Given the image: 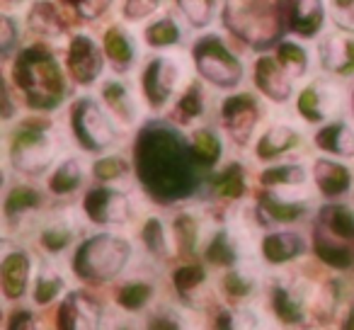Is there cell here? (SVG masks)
Instances as JSON below:
<instances>
[{
  "instance_id": "cell-1",
  "label": "cell",
  "mask_w": 354,
  "mask_h": 330,
  "mask_svg": "<svg viewBox=\"0 0 354 330\" xmlns=\"http://www.w3.org/2000/svg\"><path fill=\"white\" fill-rule=\"evenodd\" d=\"M133 163L143 190L160 202L185 199L199 187L202 168L194 161L192 143L172 124H146L136 136Z\"/></svg>"
},
{
  "instance_id": "cell-2",
  "label": "cell",
  "mask_w": 354,
  "mask_h": 330,
  "mask_svg": "<svg viewBox=\"0 0 354 330\" xmlns=\"http://www.w3.org/2000/svg\"><path fill=\"white\" fill-rule=\"evenodd\" d=\"M12 80L22 98L35 109H56L66 98V75L61 61L46 46L20 51L12 68Z\"/></svg>"
},
{
  "instance_id": "cell-3",
  "label": "cell",
  "mask_w": 354,
  "mask_h": 330,
  "mask_svg": "<svg viewBox=\"0 0 354 330\" xmlns=\"http://www.w3.org/2000/svg\"><path fill=\"white\" fill-rule=\"evenodd\" d=\"M133 250L129 241L114 233H97L85 238L73 255V272L88 284L114 282L131 260Z\"/></svg>"
},
{
  "instance_id": "cell-4",
  "label": "cell",
  "mask_w": 354,
  "mask_h": 330,
  "mask_svg": "<svg viewBox=\"0 0 354 330\" xmlns=\"http://www.w3.org/2000/svg\"><path fill=\"white\" fill-rule=\"evenodd\" d=\"M223 25L255 49H267L281 32L279 0H226Z\"/></svg>"
},
{
  "instance_id": "cell-5",
  "label": "cell",
  "mask_w": 354,
  "mask_h": 330,
  "mask_svg": "<svg viewBox=\"0 0 354 330\" xmlns=\"http://www.w3.org/2000/svg\"><path fill=\"white\" fill-rule=\"evenodd\" d=\"M117 127L119 124L107 112L102 100L97 102L95 98H78L71 104V131L83 151H109L117 143Z\"/></svg>"
},
{
  "instance_id": "cell-6",
  "label": "cell",
  "mask_w": 354,
  "mask_h": 330,
  "mask_svg": "<svg viewBox=\"0 0 354 330\" xmlns=\"http://www.w3.org/2000/svg\"><path fill=\"white\" fill-rule=\"evenodd\" d=\"M59 138L51 129L20 127L10 141V163L22 175H44L59 158Z\"/></svg>"
},
{
  "instance_id": "cell-7",
  "label": "cell",
  "mask_w": 354,
  "mask_h": 330,
  "mask_svg": "<svg viewBox=\"0 0 354 330\" xmlns=\"http://www.w3.org/2000/svg\"><path fill=\"white\" fill-rule=\"evenodd\" d=\"M192 59L199 75L218 90H233L243 80V64L216 35H204L194 42Z\"/></svg>"
},
{
  "instance_id": "cell-8",
  "label": "cell",
  "mask_w": 354,
  "mask_h": 330,
  "mask_svg": "<svg viewBox=\"0 0 354 330\" xmlns=\"http://www.w3.org/2000/svg\"><path fill=\"white\" fill-rule=\"evenodd\" d=\"M185 64L177 56H153L141 73V90L151 109H162L183 93Z\"/></svg>"
},
{
  "instance_id": "cell-9",
  "label": "cell",
  "mask_w": 354,
  "mask_h": 330,
  "mask_svg": "<svg viewBox=\"0 0 354 330\" xmlns=\"http://www.w3.org/2000/svg\"><path fill=\"white\" fill-rule=\"evenodd\" d=\"M313 284L301 277H281L272 282L270 304L274 315L286 325H299L310 315V299H313Z\"/></svg>"
},
{
  "instance_id": "cell-10",
  "label": "cell",
  "mask_w": 354,
  "mask_h": 330,
  "mask_svg": "<svg viewBox=\"0 0 354 330\" xmlns=\"http://www.w3.org/2000/svg\"><path fill=\"white\" fill-rule=\"evenodd\" d=\"M310 173L299 163H281L262 173V185L270 197L289 204L310 202Z\"/></svg>"
},
{
  "instance_id": "cell-11",
  "label": "cell",
  "mask_w": 354,
  "mask_h": 330,
  "mask_svg": "<svg viewBox=\"0 0 354 330\" xmlns=\"http://www.w3.org/2000/svg\"><path fill=\"white\" fill-rule=\"evenodd\" d=\"M262 119V104L252 93H236L221 104V127L233 143L248 146Z\"/></svg>"
},
{
  "instance_id": "cell-12",
  "label": "cell",
  "mask_w": 354,
  "mask_h": 330,
  "mask_svg": "<svg viewBox=\"0 0 354 330\" xmlns=\"http://www.w3.org/2000/svg\"><path fill=\"white\" fill-rule=\"evenodd\" d=\"M83 212L97 226H124L133 217L129 194L119 187H109V185H100L85 194Z\"/></svg>"
},
{
  "instance_id": "cell-13",
  "label": "cell",
  "mask_w": 354,
  "mask_h": 330,
  "mask_svg": "<svg viewBox=\"0 0 354 330\" xmlns=\"http://www.w3.org/2000/svg\"><path fill=\"white\" fill-rule=\"evenodd\" d=\"M296 109L308 124H323L342 109V90L333 80L315 78L301 90Z\"/></svg>"
},
{
  "instance_id": "cell-14",
  "label": "cell",
  "mask_w": 354,
  "mask_h": 330,
  "mask_svg": "<svg viewBox=\"0 0 354 330\" xmlns=\"http://www.w3.org/2000/svg\"><path fill=\"white\" fill-rule=\"evenodd\" d=\"M104 56L107 54H102L97 42H95L90 35H75L68 44V59H66L75 83L93 85L95 80L102 75Z\"/></svg>"
},
{
  "instance_id": "cell-15",
  "label": "cell",
  "mask_w": 354,
  "mask_h": 330,
  "mask_svg": "<svg viewBox=\"0 0 354 330\" xmlns=\"http://www.w3.org/2000/svg\"><path fill=\"white\" fill-rule=\"evenodd\" d=\"M100 320H102V311H100L97 301L85 294V291H71V294L61 301L59 313H56L59 328H66V330L97 328Z\"/></svg>"
},
{
  "instance_id": "cell-16",
  "label": "cell",
  "mask_w": 354,
  "mask_h": 330,
  "mask_svg": "<svg viewBox=\"0 0 354 330\" xmlns=\"http://www.w3.org/2000/svg\"><path fill=\"white\" fill-rule=\"evenodd\" d=\"M252 80H255V88L260 90L265 98H270L272 102H286L291 98V85L294 78L281 68V64L277 61V56L262 54L255 61V71H252Z\"/></svg>"
},
{
  "instance_id": "cell-17",
  "label": "cell",
  "mask_w": 354,
  "mask_h": 330,
  "mask_svg": "<svg viewBox=\"0 0 354 330\" xmlns=\"http://www.w3.org/2000/svg\"><path fill=\"white\" fill-rule=\"evenodd\" d=\"M100 100L104 102L107 112L112 114V119L119 124V129H133L138 122V100L133 98L131 88L122 80L112 78V80H104L102 83V90H100Z\"/></svg>"
},
{
  "instance_id": "cell-18",
  "label": "cell",
  "mask_w": 354,
  "mask_h": 330,
  "mask_svg": "<svg viewBox=\"0 0 354 330\" xmlns=\"http://www.w3.org/2000/svg\"><path fill=\"white\" fill-rule=\"evenodd\" d=\"M318 59L328 73L342 75V78L354 75V37L342 32L323 37L318 44Z\"/></svg>"
},
{
  "instance_id": "cell-19",
  "label": "cell",
  "mask_w": 354,
  "mask_h": 330,
  "mask_svg": "<svg viewBox=\"0 0 354 330\" xmlns=\"http://www.w3.org/2000/svg\"><path fill=\"white\" fill-rule=\"evenodd\" d=\"M325 10L323 0H289L286 8V22L289 30L301 39H315L325 27Z\"/></svg>"
},
{
  "instance_id": "cell-20",
  "label": "cell",
  "mask_w": 354,
  "mask_h": 330,
  "mask_svg": "<svg viewBox=\"0 0 354 330\" xmlns=\"http://www.w3.org/2000/svg\"><path fill=\"white\" fill-rule=\"evenodd\" d=\"M80 231V221L75 219L73 212H59L51 214L39 228V243L46 253L61 255L73 246L75 236Z\"/></svg>"
},
{
  "instance_id": "cell-21",
  "label": "cell",
  "mask_w": 354,
  "mask_h": 330,
  "mask_svg": "<svg viewBox=\"0 0 354 330\" xmlns=\"http://www.w3.org/2000/svg\"><path fill=\"white\" fill-rule=\"evenodd\" d=\"M310 178L318 192L323 197L337 199L352 190V170L344 163L330 161V158H315L313 168H310Z\"/></svg>"
},
{
  "instance_id": "cell-22",
  "label": "cell",
  "mask_w": 354,
  "mask_h": 330,
  "mask_svg": "<svg viewBox=\"0 0 354 330\" xmlns=\"http://www.w3.org/2000/svg\"><path fill=\"white\" fill-rule=\"evenodd\" d=\"M306 238L299 231L291 228H281V231H272L262 238L260 250L270 265H286V262L296 260L306 253Z\"/></svg>"
},
{
  "instance_id": "cell-23",
  "label": "cell",
  "mask_w": 354,
  "mask_h": 330,
  "mask_svg": "<svg viewBox=\"0 0 354 330\" xmlns=\"http://www.w3.org/2000/svg\"><path fill=\"white\" fill-rule=\"evenodd\" d=\"M0 279L8 299H22L32 282V260L25 250H8L0 265Z\"/></svg>"
},
{
  "instance_id": "cell-24",
  "label": "cell",
  "mask_w": 354,
  "mask_h": 330,
  "mask_svg": "<svg viewBox=\"0 0 354 330\" xmlns=\"http://www.w3.org/2000/svg\"><path fill=\"white\" fill-rule=\"evenodd\" d=\"M104 54L117 73H129L138 61V42L129 30L114 25L104 32Z\"/></svg>"
},
{
  "instance_id": "cell-25",
  "label": "cell",
  "mask_w": 354,
  "mask_h": 330,
  "mask_svg": "<svg viewBox=\"0 0 354 330\" xmlns=\"http://www.w3.org/2000/svg\"><path fill=\"white\" fill-rule=\"evenodd\" d=\"M299 143H301L299 129H296L294 124L279 122V124H272V127L262 134L255 151L260 161H277V158L296 151Z\"/></svg>"
},
{
  "instance_id": "cell-26",
  "label": "cell",
  "mask_w": 354,
  "mask_h": 330,
  "mask_svg": "<svg viewBox=\"0 0 354 330\" xmlns=\"http://www.w3.org/2000/svg\"><path fill=\"white\" fill-rule=\"evenodd\" d=\"M41 194L39 190H35L32 185H15L10 192L6 194V221L8 226H22L30 219H35V214L41 207Z\"/></svg>"
},
{
  "instance_id": "cell-27",
  "label": "cell",
  "mask_w": 354,
  "mask_h": 330,
  "mask_svg": "<svg viewBox=\"0 0 354 330\" xmlns=\"http://www.w3.org/2000/svg\"><path fill=\"white\" fill-rule=\"evenodd\" d=\"M315 146L342 161H354V129L344 122H330L315 134Z\"/></svg>"
},
{
  "instance_id": "cell-28",
  "label": "cell",
  "mask_w": 354,
  "mask_h": 330,
  "mask_svg": "<svg viewBox=\"0 0 354 330\" xmlns=\"http://www.w3.org/2000/svg\"><path fill=\"white\" fill-rule=\"evenodd\" d=\"M260 282V270H257L255 260H243L238 265L228 267V272L223 275V289L231 299L248 301L250 296L257 294Z\"/></svg>"
},
{
  "instance_id": "cell-29",
  "label": "cell",
  "mask_w": 354,
  "mask_h": 330,
  "mask_svg": "<svg viewBox=\"0 0 354 330\" xmlns=\"http://www.w3.org/2000/svg\"><path fill=\"white\" fill-rule=\"evenodd\" d=\"M141 243L156 260H170L177 250V241L172 226H167L162 219L151 217L141 228Z\"/></svg>"
},
{
  "instance_id": "cell-30",
  "label": "cell",
  "mask_w": 354,
  "mask_h": 330,
  "mask_svg": "<svg viewBox=\"0 0 354 330\" xmlns=\"http://www.w3.org/2000/svg\"><path fill=\"white\" fill-rule=\"evenodd\" d=\"M207 190L212 197H218V199H241L248 190L245 168H243L241 163H228L226 168L216 170V173L209 178Z\"/></svg>"
},
{
  "instance_id": "cell-31",
  "label": "cell",
  "mask_w": 354,
  "mask_h": 330,
  "mask_svg": "<svg viewBox=\"0 0 354 330\" xmlns=\"http://www.w3.org/2000/svg\"><path fill=\"white\" fill-rule=\"evenodd\" d=\"M313 250L325 265L335 267V270H347V267L354 265V253L344 246L342 238L333 236L328 233L323 226L315 228V236H313Z\"/></svg>"
},
{
  "instance_id": "cell-32",
  "label": "cell",
  "mask_w": 354,
  "mask_h": 330,
  "mask_svg": "<svg viewBox=\"0 0 354 330\" xmlns=\"http://www.w3.org/2000/svg\"><path fill=\"white\" fill-rule=\"evenodd\" d=\"M204 112H207V93H204L202 83H187L183 93L177 95L172 119L177 127H189L197 119H202Z\"/></svg>"
},
{
  "instance_id": "cell-33",
  "label": "cell",
  "mask_w": 354,
  "mask_h": 330,
  "mask_svg": "<svg viewBox=\"0 0 354 330\" xmlns=\"http://www.w3.org/2000/svg\"><path fill=\"white\" fill-rule=\"evenodd\" d=\"M189 143H192V153H194V161L197 165L204 170H214L221 161V153H223V146H221V138H218L216 131H212L209 127H202V129H194L192 136H189Z\"/></svg>"
},
{
  "instance_id": "cell-34",
  "label": "cell",
  "mask_w": 354,
  "mask_h": 330,
  "mask_svg": "<svg viewBox=\"0 0 354 330\" xmlns=\"http://www.w3.org/2000/svg\"><path fill=\"white\" fill-rule=\"evenodd\" d=\"M172 284H175L180 299L187 304H199L202 294L207 291V270L202 265H183L172 272Z\"/></svg>"
},
{
  "instance_id": "cell-35",
  "label": "cell",
  "mask_w": 354,
  "mask_h": 330,
  "mask_svg": "<svg viewBox=\"0 0 354 330\" xmlns=\"http://www.w3.org/2000/svg\"><path fill=\"white\" fill-rule=\"evenodd\" d=\"M185 39L183 25L175 20L172 15H165L160 20L151 22V25L143 30V42H146L151 49H172V46H180Z\"/></svg>"
},
{
  "instance_id": "cell-36",
  "label": "cell",
  "mask_w": 354,
  "mask_h": 330,
  "mask_svg": "<svg viewBox=\"0 0 354 330\" xmlns=\"http://www.w3.org/2000/svg\"><path fill=\"white\" fill-rule=\"evenodd\" d=\"M66 289V279L59 270L51 265H41L32 279V299L37 306H49L59 299V294Z\"/></svg>"
},
{
  "instance_id": "cell-37",
  "label": "cell",
  "mask_w": 354,
  "mask_h": 330,
  "mask_svg": "<svg viewBox=\"0 0 354 330\" xmlns=\"http://www.w3.org/2000/svg\"><path fill=\"white\" fill-rule=\"evenodd\" d=\"M27 25H30L32 32L44 37H61L64 35V22H61V15L56 10L54 3L49 0H37L35 6L27 12Z\"/></svg>"
},
{
  "instance_id": "cell-38",
  "label": "cell",
  "mask_w": 354,
  "mask_h": 330,
  "mask_svg": "<svg viewBox=\"0 0 354 330\" xmlns=\"http://www.w3.org/2000/svg\"><path fill=\"white\" fill-rule=\"evenodd\" d=\"M85 183V168L78 158H66L64 163H59L49 180V190L59 197H66V194L80 190Z\"/></svg>"
},
{
  "instance_id": "cell-39",
  "label": "cell",
  "mask_w": 354,
  "mask_h": 330,
  "mask_svg": "<svg viewBox=\"0 0 354 330\" xmlns=\"http://www.w3.org/2000/svg\"><path fill=\"white\" fill-rule=\"evenodd\" d=\"M318 226H323L325 231L342 238V241H352L354 238V212L347 207V204H328V207L320 209Z\"/></svg>"
},
{
  "instance_id": "cell-40",
  "label": "cell",
  "mask_w": 354,
  "mask_h": 330,
  "mask_svg": "<svg viewBox=\"0 0 354 330\" xmlns=\"http://www.w3.org/2000/svg\"><path fill=\"white\" fill-rule=\"evenodd\" d=\"M153 296H156V286L143 279H129L124 284H119L117 291H114V299H117L119 309L131 311V313L146 309L153 301Z\"/></svg>"
},
{
  "instance_id": "cell-41",
  "label": "cell",
  "mask_w": 354,
  "mask_h": 330,
  "mask_svg": "<svg viewBox=\"0 0 354 330\" xmlns=\"http://www.w3.org/2000/svg\"><path fill=\"white\" fill-rule=\"evenodd\" d=\"M274 56L281 64V68H284L294 80L306 78V73H308V68H310V56H308V51L299 44V42H291V39L281 42V44L277 46Z\"/></svg>"
},
{
  "instance_id": "cell-42",
  "label": "cell",
  "mask_w": 354,
  "mask_h": 330,
  "mask_svg": "<svg viewBox=\"0 0 354 330\" xmlns=\"http://www.w3.org/2000/svg\"><path fill=\"white\" fill-rule=\"evenodd\" d=\"M199 231H202V223L194 214L183 212L177 214L175 221H172V233H175L177 248L185 253H194L199 243Z\"/></svg>"
},
{
  "instance_id": "cell-43",
  "label": "cell",
  "mask_w": 354,
  "mask_h": 330,
  "mask_svg": "<svg viewBox=\"0 0 354 330\" xmlns=\"http://www.w3.org/2000/svg\"><path fill=\"white\" fill-rule=\"evenodd\" d=\"M177 10L185 20L197 30H204L214 22V10H216V0H175Z\"/></svg>"
},
{
  "instance_id": "cell-44",
  "label": "cell",
  "mask_w": 354,
  "mask_h": 330,
  "mask_svg": "<svg viewBox=\"0 0 354 330\" xmlns=\"http://www.w3.org/2000/svg\"><path fill=\"white\" fill-rule=\"evenodd\" d=\"M339 306V282H328L313 291L310 299V315L318 320H330Z\"/></svg>"
},
{
  "instance_id": "cell-45",
  "label": "cell",
  "mask_w": 354,
  "mask_h": 330,
  "mask_svg": "<svg viewBox=\"0 0 354 330\" xmlns=\"http://www.w3.org/2000/svg\"><path fill=\"white\" fill-rule=\"evenodd\" d=\"M93 175H95V180H100L102 185L122 183V180L129 178V163L119 156L100 158V161L93 165Z\"/></svg>"
},
{
  "instance_id": "cell-46",
  "label": "cell",
  "mask_w": 354,
  "mask_h": 330,
  "mask_svg": "<svg viewBox=\"0 0 354 330\" xmlns=\"http://www.w3.org/2000/svg\"><path fill=\"white\" fill-rule=\"evenodd\" d=\"M162 0H124V20L143 22L160 10Z\"/></svg>"
},
{
  "instance_id": "cell-47",
  "label": "cell",
  "mask_w": 354,
  "mask_h": 330,
  "mask_svg": "<svg viewBox=\"0 0 354 330\" xmlns=\"http://www.w3.org/2000/svg\"><path fill=\"white\" fill-rule=\"evenodd\" d=\"M64 3L83 20H97L112 6V0H64Z\"/></svg>"
},
{
  "instance_id": "cell-48",
  "label": "cell",
  "mask_w": 354,
  "mask_h": 330,
  "mask_svg": "<svg viewBox=\"0 0 354 330\" xmlns=\"http://www.w3.org/2000/svg\"><path fill=\"white\" fill-rule=\"evenodd\" d=\"M17 42H20V22L12 15H3V22H0V49H3V54L10 56Z\"/></svg>"
},
{
  "instance_id": "cell-49",
  "label": "cell",
  "mask_w": 354,
  "mask_h": 330,
  "mask_svg": "<svg viewBox=\"0 0 354 330\" xmlns=\"http://www.w3.org/2000/svg\"><path fill=\"white\" fill-rule=\"evenodd\" d=\"M330 17L342 30L354 32V0H330Z\"/></svg>"
},
{
  "instance_id": "cell-50",
  "label": "cell",
  "mask_w": 354,
  "mask_h": 330,
  "mask_svg": "<svg viewBox=\"0 0 354 330\" xmlns=\"http://www.w3.org/2000/svg\"><path fill=\"white\" fill-rule=\"evenodd\" d=\"M32 323H35V320H32L30 311H17V313L10 318V325H8V328H30Z\"/></svg>"
},
{
  "instance_id": "cell-51",
  "label": "cell",
  "mask_w": 354,
  "mask_h": 330,
  "mask_svg": "<svg viewBox=\"0 0 354 330\" xmlns=\"http://www.w3.org/2000/svg\"><path fill=\"white\" fill-rule=\"evenodd\" d=\"M344 328H354V304L349 306V313H347V320H344Z\"/></svg>"
}]
</instances>
